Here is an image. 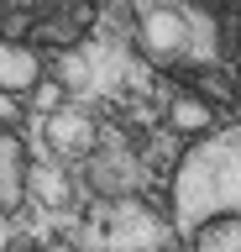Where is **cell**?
Instances as JSON below:
<instances>
[{
    "instance_id": "obj_2",
    "label": "cell",
    "mask_w": 241,
    "mask_h": 252,
    "mask_svg": "<svg viewBox=\"0 0 241 252\" xmlns=\"http://www.w3.org/2000/svg\"><path fill=\"white\" fill-rule=\"evenodd\" d=\"M136 42L152 63H215V16L199 5H142Z\"/></svg>"
},
{
    "instance_id": "obj_3",
    "label": "cell",
    "mask_w": 241,
    "mask_h": 252,
    "mask_svg": "<svg viewBox=\"0 0 241 252\" xmlns=\"http://www.w3.org/2000/svg\"><path fill=\"white\" fill-rule=\"evenodd\" d=\"M42 84V58L32 42H11L0 37V94H21Z\"/></svg>"
},
{
    "instance_id": "obj_8",
    "label": "cell",
    "mask_w": 241,
    "mask_h": 252,
    "mask_svg": "<svg viewBox=\"0 0 241 252\" xmlns=\"http://www.w3.org/2000/svg\"><path fill=\"white\" fill-rule=\"evenodd\" d=\"M21 105H16V94H0V121H16Z\"/></svg>"
},
{
    "instance_id": "obj_1",
    "label": "cell",
    "mask_w": 241,
    "mask_h": 252,
    "mask_svg": "<svg viewBox=\"0 0 241 252\" xmlns=\"http://www.w3.org/2000/svg\"><path fill=\"white\" fill-rule=\"evenodd\" d=\"M168 210L189 252H241V121L215 126L178 158Z\"/></svg>"
},
{
    "instance_id": "obj_6",
    "label": "cell",
    "mask_w": 241,
    "mask_h": 252,
    "mask_svg": "<svg viewBox=\"0 0 241 252\" xmlns=\"http://www.w3.org/2000/svg\"><path fill=\"white\" fill-rule=\"evenodd\" d=\"M210 121H215L210 105H199V100H173V126H178V131H205V137H210V131H215Z\"/></svg>"
},
{
    "instance_id": "obj_5",
    "label": "cell",
    "mask_w": 241,
    "mask_h": 252,
    "mask_svg": "<svg viewBox=\"0 0 241 252\" xmlns=\"http://www.w3.org/2000/svg\"><path fill=\"white\" fill-rule=\"evenodd\" d=\"M37 21V37L53 47H68V42H79L84 32H89V21H95V11L89 5H42V11H32Z\"/></svg>"
},
{
    "instance_id": "obj_9",
    "label": "cell",
    "mask_w": 241,
    "mask_h": 252,
    "mask_svg": "<svg viewBox=\"0 0 241 252\" xmlns=\"http://www.w3.org/2000/svg\"><path fill=\"white\" fill-rule=\"evenodd\" d=\"M236 68H241V47H236Z\"/></svg>"
},
{
    "instance_id": "obj_4",
    "label": "cell",
    "mask_w": 241,
    "mask_h": 252,
    "mask_svg": "<svg viewBox=\"0 0 241 252\" xmlns=\"http://www.w3.org/2000/svg\"><path fill=\"white\" fill-rule=\"evenodd\" d=\"M27 200V142L0 126V210H16Z\"/></svg>"
},
{
    "instance_id": "obj_7",
    "label": "cell",
    "mask_w": 241,
    "mask_h": 252,
    "mask_svg": "<svg viewBox=\"0 0 241 252\" xmlns=\"http://www.w3.org/2000/svg\"><path fill=\"white\" fill-rule=\"evenodd\" d=\"M32 105H37V116H48V110H58V105H63V84H53V79H42V84H37V94H32Z\"/></svg>"
}]
</instances>
